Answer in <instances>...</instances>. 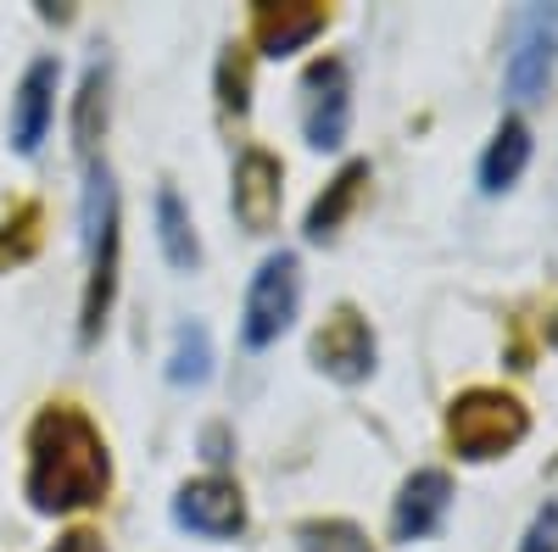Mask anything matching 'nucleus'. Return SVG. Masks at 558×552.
Masks as SVG:
<instances>
[{"mask_svg": "<svg viewBox=\"0 0 558 552\" xmlns=\"http://www.w3.org/2000/svg\"><path fill=\"white\" fill-rule=\"evenodd\" d=\"M28 508L34 514H78L96 508L112 491V457L89 413L51 402L28 425Z\"/></svg>", "mask_w": 558, "mask_h": 552, "instance_id": "f257e3e1", "label": "nucleus"}, {"mask_svg": "<svg viewBox=\"0 0 558 552\" xmlns=\"http://www.w3.org/2000/svg\"><path fill=\"white\" fill-rule=\"evenodd\" d=\"M84 246H89V280H84V307H78V341L96 346L118 302V262H123L118 184L107 168H89V184H84Z\"/></svg>", "mask_w": 558, "mask_h": 552, "instance_id": "f03ea898", "label": "nucleus"}, {"mask_svg": "<svg viewBox=\"0 0 558 552\" xmlns=\"http://www.w3.org/2000/svg\"><path fill=\"white\" fill-rule=\"evenodd\" d=\"M525 436H531V413L508 391L475 385V391L452 396V407H447V441L470 464H492V457L514 452Z\"/></svg>", "mask_w": 558, "mask_h": 552, "instance_id": "7ed1b4c3", "label": "nucleus"}, {"mask_svg": "<svg viewBox=\"0 0 558 552\" xmlns=\"http://www.w3.org/2000/svg\"><path fill=\"white\" fill-rule=\"evenodd\" d=\"M296 307H302V262L296 252H274L257 262L252 285H246V307H241V341L252 352L274 346L296 324Z\"/></svg>", "mask_w": 558, "mask_h": 552, "instance_id": "20e7f679", "label": "nucleus"}, {"mask_svg": "<svg viewBox=\"0 0 558 552\" xmlns=\"http://www.w3.org/2000/svg\"><path fill=\"white\" fill-rule=\"evenodd\" d=\"M352 128V73L341 57H318L302 73V134L313 151H341Z\"/></svg>", "mask_w": 558, "mask_h": 552, "instance_id": "39448f33", "label": "nucleus"}, {"mask_svg": "<svg viewBox=\"0 0 558 552\" xmlns=\"http://www.w3.org/2000/svg\"><path fill=\"white\" fill-rule=\"evenodd\" d=\"M558 68V7H525L508 34V96L536 101Z\"/></svg>", "mask_w": 558, "mask_h": 552, "instance_id": "423d86ee", "label": "nucleus"}, {"mask_svg": "<svg viewBox=\"0 0 558 552\" xmlns=\"http://www.w3.org/2000/svg\"><path fill=\"white\" fill-rule=\"evenodd\" d=\"M307 352H313L318 375H330L336 385H363L368 375H375V357H380L375 330H368V318L357 307H336L318 324V335H313Z\"/></svg>", "mask_w": 558, "mask_h": 552, "instance_id": "0eeeda50", "label": "nucleus"}, {"mask_svg": "<svg viewBox=\"0 0 558 552\" xmlns=\"http://www.w3.org/2000/svg\"><path fill=\"white\" fill-rule=\"evenodd\" d=\"M173 525L196 530L207 541H229L246 530V496L235 480L223 475H202V480H184L173 491Z\"/></svg>", "mask_w": 558, "mask_h": 552, "instance_id": "6e6552de", "label": "nucleus"}, {"mask_svg": "<svg viewBox=\"0 0 558 552\" xmlns=\"http://www.w3.org/2000/svg\"><path fill=\"white\" fill-rule=\"evenodd\" d=\"M279 201H286V168L274 151L246 146L235 157V191H229V207H235L246 235H268L279 223Z\"/></svg>", "mask_w": 558, "mask_h": 552, "instance_id": "1a4fd4ad", "label": "nucleus"}, {"mask_svg": "<svg viewBox=\"0 0 558 552\" xmlns=\"http://www.w3.org/2000/svg\"><path fill=\"white\" fill-rule=\"evenodd\" d=\"M324 23H330V12H324L318 0H257L252 7V45L263 57L286 62V57L307 51L324 34Z\"/></svg>", "mask_w": 558, "mask_h": 552, "instance_id": "9d476101", "label": "nucleus"}, {"mask_svg": "<svg viewBox=\"0 0 558 552\" xmlns=\"http://www.w3.org/2000/svg\"><path fill=\"white\" fill-rule=\"evenodd\" d=\"M57 57H39L28 62L23 84H17V96H12V151L17 157H34L39 140H45V128H51V112H57Z\"/></svg>", "mask_w": 558, "mask_h": 552, "instance_id": "9b49d317", "label": "nucleus"}, {"mask_svg": "<svg viewBox=\"0 0 558 552\" xmlns=\"http://www.w3.org/2000/svg\"><path fill=\"white\" fill-rule=\"evenodd\" d=\"M452 508V480L447 469H418L402 480L397 508H391V536L397 541H425Z\"/></svg>", "mask_w": 558, "mask_h": 552, "instance_id": "f8f14e48", "label": "nucleus"}, {"mask_svg": "<svg viewBox=\"0 0 558 552\" xmlns=\"http://www.w3.org/2000/svg\"><path fill=\"white\" fill-rule=\"evenodd\" d=\"M531 162V128L520 118H502V128L492 134V146L481 157V191L486 196H502V191H514L520 173Z\"/></svg>", "mask_w": 558, "mask_h": 552, "instance_id": "ddd939ff", "label": "nucleus"}, {"mask_svg": "<svg viewBox=\"0 0 558 552\" xmlns=\"http://www.w3.org/2000/svg\"><path fill=\"white\" fill-rule=\"evenodd\" d=\"M363 184H368V162H347L330 184H324V196L307 207V241H336L341 235V223H347V212L357 207V196H363Z\"/></svg>", "mask_w": 558, "mask_h": 552, "instance_id": "4468645a", "label": "nucleus"}, {"mask_svg": "<svg viewBox=\"0 0 558 552\" xmlns=\"http://www.w3.org/2000/svg\"><path fill=\"white\" fill-rule=\"evenodd\" d=\"M157 241H162V257H168L179 273H196V268H202V241H196L191 212H184V201H179L173 184H162V191H157Z\"/></svg>", "mask_w": 558, "mask_h": 552, "instance_id": "2eb2a0df", "label": "nucleus"}, {"mask_svg": "<svg viewBox=\"0 0 558 552\" xmlns=\"http://www.w3.org/2000/svg\"><path fill=\"white\" fill-rule=\"evenodd\" d=\"M101 134H107V68L96 62V68L84 73V89H78V101H73V146H78L84 162L96 157Z\"/></svg>", "mask_w": 558, "mask_h": 552, "instance_id": "dca6fc26", "label": "nucleus"}, {"mask_svg": "<svg viewBox=\"0 0 558 552\" xmlns=\"http://www.w3.org/2000/svg\"><path fill=\"white\" fill-rule=\"evenodd\" d=\"M168 380L173 385H207L213 380V335L207 324H179L168 352Z\"/></svg>", "mask_w": 558, "mask_h": 552, "instance_id": "f3484780", "label": "nucleus"}, {"mask_svg": "<svg viewBox=\"0 0 558 552\" xmlns=\"http://www.w3.org/2000/svg\"><path fill=\"white\" fill-rule=\"evenodd\" d=\"M39 223H45L39 201H17L7 218H0V268H7V262H28L39 252Z\"/></svg>", "mask_w": 558, "mask_h": 552, "instance_id": "a211bd4d", "label": "nucleus"}, {"mask_svg": "<svg viewBox=\"0 0 558 552\" xmlns=\"http://www.w3.org/2000/svg\"><path fill=\"white\" fill-rule=\"evenodd\" d=\"M296 552H375L352 519H307L296 525Z\"/></svg>", "mask_w": 558, "mask_h": 552, "instance_id": "6ab92c4d", "label": "nucleus"}, {"mask_svg": "<svg viewBox=\"0 0 558 552\" xmlns=\"http://www.w3.org/2000/svg\"><path fill=\"white\" fill-rule=\"evenodd\" d=\"M252 68H246V51L241 45H229L223 51V62H218V101H223V112H235V118H246V107H252Z\"/></svg>", "mask_w": 558, "mask_h": 552, "instance_id": "aec40b11", "label": "nucleus"}, {"mask_svg": "<svg viewBox=\"0 0 558 552\" xmlns=\"http://www.w3.org/2000/svg\"><path fill=\"white\" fill-rule=\"evenodd\" d=\"M520 552H558V502H547V508H536Z\"/></svg>", "mask_w": 558, "mask_h": 552, "instance_id": "412c9836", "label": "nucleus"}, {"mask_svg": "<svg viewBox=\"0 0 558 552\" xmlns=\"http://www.w3.org/2000/svg\"><path fill=\"white\" fill-rule=\"evenodd\" d=\"M51 552H107V541H101L96 530H68Z\"/></svg>", "mask_w": 558, "mask_h": 552, "instance_id": "4be33fe9", "label": "nucleus"}, {"mask_svg": "<svg viewBox=\"0 0 558 552\" xmlns=\"http://www.w3.org/2000/svg\"><path fill=\"white\" fill-rule=\"evenodd\" d=\"M207 457H213V464H223V457H229L223 452V430H207Z\"/></svg>", "mask_w": 558, "mask_h": 552, "instance_id": "5701e85b", "label": "nucleus"}]
</instances>
